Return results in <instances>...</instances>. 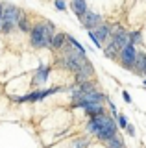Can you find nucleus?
I'll return each instance as SVG.
<instances>
[{"mask_svg":"<svg viewBox=\"0 0 146 148\" xmlns=\"http://www.w3.org/2000/svg\"><path fill=\"white\" fill-rule=\"evenodd\" d=\"M48 72H50V69L48 67H43V65H41L39 67V71H37V76H35V83H44L48 80Z\"/></svg>","mask_w":146,"mask_h":148,"instance_id":"obj_12","label":"nucleus"},{"mask_svg":"<svg viewBox=\"0 0 146 148\" xmlns=\"http://www.w3.org/2000/svg\"><path fill=\"white\" fill-rule=\"evenodd\" d=\"M106 145H107V148H126L124 143L118 137H113V139H109V141H106Z\"/></svg>","mask_w":146,"mask_h":148,"instance_id":"obj_14","label":"nucleus"},{"mask_svg":"<svg viewBox=\"0 0 146 148\" xmlns=\"http://www.w3.org/2000/svg\"><path fill=\"white\" fill-rule=\"evenodd\" d=\"M81 22H83V26L87 28V30H94V28H98L100 24H102V17H100L98 13L87 11V13H85V17L81 18Z\"/></svg>","mask_w":146,"mask_h":148,"instance_id":"obj_6","label":"nucleus"},{"mask_svg":"<svg viewBox=\"0 0 146 148\" xmlns=\"http://www.w3.org/2000/svg\"><path fill=\"white\" fill-rule=\"evenodd\" d=\"M20 17H22V13H20L19 8H15L13 4H4V17H2V21L17 26V22H19Z\"/></svg>","mask_w":146,"mask_h":148,"instance_id":"obj_4","label":"nucleus"},{"mask_svg":"<svg viewBox=\"0 0 146 148\" xmlns=\"http://www.w3.org/2000/svg\"><path fill=\"white\" fill-rule=\"evenodd\" d=\"M122 96H124V100H126V102H131V96L128 95V92H122Z\"/></svg>","mask_w":146,"mask_h":148,"instance_id":"obj_22","label":"nucleus"},{"mask_svg":"<svg viewBox=\"0 0 146 148\" xmlns=\"http://www.w3.org/2000/svg\"><path fill=\"white\" fill-rule=\"evenodd\" d=\"M17 28H19L20 32H30V22H28V18H26L24 15L19 18V22H17Z\"/></svg>","mask_w":146,"mask_h":148,"instance_id":"obj_15","label":"nucleus"},{"mask_svg":"<svg viewBox=\"0 0 146 148\" xmlns=\"http://www.w3.org/2000/svg\"><path fill=\"white\" fill-rule=\"evenodd\" d=\"M120 61L128 71H135V61H137L135 45H128L124 50H120Z\"/></svg>","mask_w":146,"mask_h":148,"instance_id":"obj_3","label":"nucleus"},{"mask_svg":"<svg viewBox=\"0 0 146 148\" xmlns=\"http://www.w3.org/2000/svg\"><path fill=\"white\" fill-rule=\"evenodd\" d=\"M104 54L106 56H109V58H118V50L113 46V43L109 41V43L106 45V48H104Z\"/></svg>","mask_w":146,"mask_h":148,"instance_id":"obj_13","label":"nucleus"},{"mask_svg":"<svg viewBox=\"0 0 146 148\" xmlns=\"http://www.w3.org/2000/svg\"><path fill=\"white\" fill-rule=\"evenodd\" d=\"M144 85H146V80H144Z\"/></svg>","mask_w":146,"mask_h":148,"instance_id":"obj_24","label":"nucleus"},{"mask_svg":"<svg viewBox=\"0 0 146 148\" xmlns=\"http://www.w3.org/2000/svg\"><path fill=\"white\" fill-rule=\"evenodd\" d=\"M65 43H67V34H56L52 39V48L61 50V48H65Z\"/></svg>","mask_w":146,"mask_h":148,"instance_id":"obj_11","label":"nucleus"},{"mask_svg":"<svg viewBox=\"0 0 146 148\" xmlns=\"http://www.w3.org/2000/svg\"><path fill=\"white\" fill-rule=\"evenodd\" d=\"M124 32H126V30H124L120 24H115V26L111 28V35H118V34H124Z\"/></svg>","mask_w":146,"mask_h":148,"instance_id":"obj_18","label":"nucleus"},{"mask_svg":"<svg viewBox=\"0 0 146 148\" xmlns=\"http://www.w3.org/2000/svg\"><path fill=\"white\" fill-rule=\"evenodd\" d=\"M56 8L57 9H65L67 6H65V2H63V0H56Z\"/></svg>","mask_w":146,"mask_h":148,"instance_id":"obj_20","label":"nucleus"},{"mask_svg":"<svg viewBox=\"0 0 146 148\" xmlns=\"http://www.w3.org/2000/svg\"><path fill=\"white\" fill-rule=\"evenodd\" d=\"M94 35H96V39L100 41V43H106V41H109L111 39V28L109 26H106V24H100L98 28H94Z\"/></svg>","mask_w":146,"mask_h":148,"instance_id":"obj_8","label":"nucleus"},{"mask_svg":"<svg viewBox=\"0 0 146 148\" xmlns=\"http://www.w3.org/2000/svg\"><path fill=\"white\" fill-rule=\"evenodd\" d=\"M78 76H76V80H78V83H83V82H89V78L93 76V65H91L89 61L83 63L80 67V71L76 72Z\"/></svg>","mask_w":146,"mask_h":148,"instance_id":"obj_7","label":"nucleus"},{"mask_svg":"<svg viewBox=\"0 0 146 148\" xmlns=\"http://www.w3.org/2000/svg\"><path fill=\"white\" fill-rule=\"evenodd\" d=\"M85 113L89 115V119H94V117H100V115H104V106L100 104H85Z\"/></svg>","mask_w":146,"mask_h":148,"instance_id":"obj_10","label":"nucleus"},{"mask_svg":"<svg viewBox=\"0 0 146 148\" xmlns=\"http://www.w3.org/2000/svg\"><path fill=\"white\" fill-rule=\"evenodd\" d=\"M78 89L83 91V92H94V91H96V87H94L93 83H89V82H83V83H80Z\"/></svg>","mask_w":146,"mask_h":148,"instance_id":"obj_16","label":"nucleus"},{"mask_svg":"<svg viewBox=\"0 0 146 148\" xmlns=\"http://www.w3.org/2000/svg\"><path fill=\"white\" fill-rule=\"evenodd\" d=\"M126 130H128V133H130V135H135V128L131 126V124H128V126H126Z\"/></svg>","mask_w":146,"mask_h":148,"instance_id":"obj_21","label":"nucleus"},{"mask_svg":"<svg viewBox=\"0 0 146 148\" xmlns=\"http://www.w3.org/2000/svg\"><path fill=\"white\" fill-rule=\"evenodd\" d=\"M118 126H120V128H126L128 126V120H126V117H124V115H118Z\"/></svg>","mask_w":146,"mask_h":148,"instance_id":"obj_19","label":"nucleus"},{"mask_svg":"<svg viewBox=\"0 0 146 148\" xmlns=\"http://www.w3.org/2000/svg\"><path fill=\"white\" fill-rule=\"evenodd\" d=\"M2 17H4V4H0V21H2Z\"/></svg>","mask_w":146,"mask_h":148,"instance_id":"obj_23","label":"nucleus"},{"mask_svg":"<svg viewBox=\"0 0 146 148\" xmlns=\"http://www.w3.org/2000/svg\"><path fill=\"white\" fill-rule=\"evenodd\" d=\"M87 132L94 133L98 139L102 141H109V139L117 137V124L113 122V119H109L106 113L100 115V117H94L89 120L87 124Z\"/></svg>","mask_w":146,"mask_h":148,"instance_id":"obj_1","label":"nucleus"},{"mask_svg":"<svg viewBox=\"0 0 146 148\" xmlns=\"http://www.w3.org/2000/svg\"><path fill=\"white\" fill-rule=\"evenodd\" d=\"M87 146H89L87 139H76V141L72 143V148H87Z\"/></svg>","mask_w":146,"mask_h":148,"instance_id":"obj_17","label":"nucleus"},{"mask_svg":"<svg viewBox=\"0 0 146 148\" xmlns=\"http://www.w3.org/2000/svg\"><path fill=\"white\" fill-rule=\"evenodd\" d=\"M109 41L113 43V46H115L118 52H120V50H124L128 45H133L128 32H124V34H118V35H111V39H109Z\"/></svg>","mask_w":146,"mask_h":148,"instance_id":"obj_5","label":"nucleus"},{"mask_svg":"<svg viewBox=\"0 0 146 148\" xmlns=\"http://www.w3.org/2000/svg\"><path fill=\"white\" fill-rule=\"evenodd\" d=\"M56 28L52 22H44V24H35L30 32V41L35 48H43V46H52V39L56 35Z\"/></svg>","mask_w":146,"mask_h":148,"instance_id":"obj_2","label":"nucleus"},{"mask_svg":"<svg viewBox=\"0 0 146 148\" xmlns=\"http://www.w3.org/2000/svg\"><path fill=\"white\" fill-rule=\"evenodd\" d=\"M72 11H74L76 17L83 18L85 13H87V2L85 0H72Z\"/></svg>","mask_w":146,"mask_h":148,"instance_id":"obj_9","label":"nucleus"}]
</instances>
